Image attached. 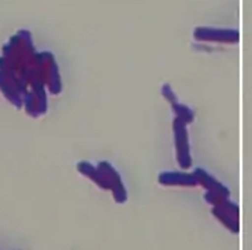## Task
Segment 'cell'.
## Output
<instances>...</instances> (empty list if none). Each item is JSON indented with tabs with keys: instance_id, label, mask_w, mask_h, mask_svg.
I'll return each instance as SVG.
<instances>
[{
	"instance_id": "6da1fadb",
	"label": "cell",
	"mask_w": 252,
	"mask_h": 250,
	"mask_svg": "<svg viewBox=\"0 0 252 250\" xmlns=\"http://www.w3.org/2000/svg\"><path fill=\"white\" fill-rule=\"evenodd\" d=\"M197 40H215V41H237L239 33L234 30H220V29H203L199 28L195 31Z\"/></svg>"
}]
</instances>
